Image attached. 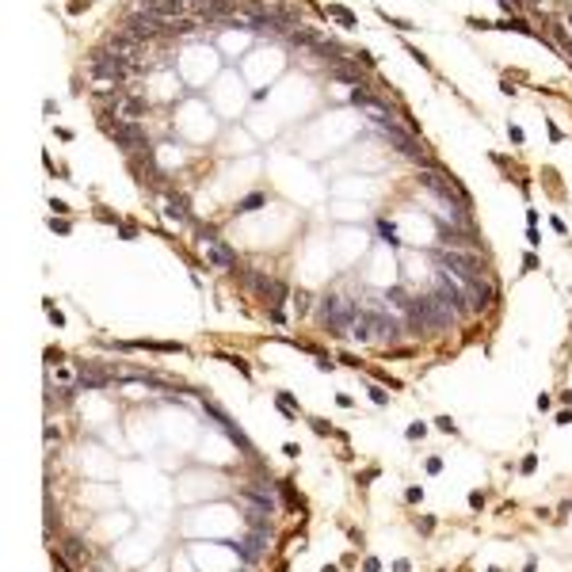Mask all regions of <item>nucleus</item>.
Instances as JSON below:
<instances>
[{
  "mask_svg": "<svg viewBox=\"0 0 572 572\" xmlns=\"http://www.w3.org/2000/svg\"><path fill=\"white\" fill-rule=\"evenodd\" d=\"M439 267L458 275V279H481V275H485V259L473 256V252H443V256H439Z\"/></svg>",
  "mask_w": 572,
  "mask_h": 572,
  "instance_id": "2",
  "label": "nucleus"
},
{
  "mask_svg": "<svg viewBox=\"0 0 572 572\" xmlns=\"http://www.w3.org/2000/svg\"><path fill=\"white\" fill-rule=\"evenodd\" d=\"M435 427H439V431H458V427H454V420H446V416H439V420H435Z\"/></svg>",
  "mask_w": 572,
  "mask_h": 572,
  "instance_id": "18",
  "label": "nucleus"
},
{
  "mask_svg": "<svg viewBox=\"0 0 572 572\" xmlns=\"http://www.w3.org/2000/svg\"><path fill=\"white\" fill-rule=\"evenodd\" d=\"M404 435H408L412 443H420V439H427V423H420V420L408 423V431H404Z\"/></svg>",
  "mask_w": 572,
  "mask_h": 572,
  "instance_id": "11",
  "label": "nucleus"
},
{
  "mask_svg": "<svg viewBox=\"0 0 572 572\" xmlns=\"http://www.w3.org/2000/svg\"><path fill=\"white\" fill-rule=\"evenodd\" d=\"M115 351H168V355H180L187 347L176 344V340H126V344H115Z\"/></svg>",
  "mask_w": 572,
  "mask_h": 572,
  "instance_id": "3",
  "label": "nucleus"
},
{
  "mask_svg": "<svg viewBox=\"0 0 572 572\" xmlns=\"http://www.w3.org/2000/svg\"><path fill=\"white\" fill-rule=\"evenodd\" d=\"M46 363H54V367H61V363H65V355L57 351V347H46Z\"/></svg>",
  "mask_w": 572,
  "mask_h": 572,
  "instance_id": "14",
  "label": "nucleus"
},
{
  "mask_svg": "<svg viewBox=\"0 0 572 572\" xmlns=\"http://www.w3.org/2000/svg\"><path fill=\"white\" fill-rule=\"evenodd\" d=\"M534 469H538V458H534V454L523 458V469H519V473H534Z\"/></svg>",
  "mask_w": 572,
  "mask_h": 572,
  "instance_id": "19",
  "label": "nucleus"
},
{
  "mask_svg": "<svg viewBox=\"0 0 572 572\" xmlns=\"http://www.w3.org/2000/svg\"><path fill=\"white\" fill-rule=\"evenodd\" d=\"M164 217H168V221H187V198L180 191L164 194Z\"/></svg>",
  "mask_w": 572,
  "mask_h": 572,
  "instance_id": "4",
  "label": "nucleus"
},
{
  "mask_svg": "<svg viewBox=\"0 0 572 572\" xmlns=\"http://www.w3.org/2000/svg\"><path fill=\"white\" fill-rule=\"evenodd\" d=\"M275 404H279V412H282V416H290V420L298 416V400H294L290 393H275Z\"/></svg>",
  "mask_w": 572,
  "mask_h": 572,
  "instance_id": "6",
  "label": "nucleus"
},
{
  "mask_svg": "<svg viewBox=\"0 0 572 572\" xmlns=\"http://www.w3.org/2000/svg\"><path fill=\"white\" fill-rule=\"evenodd\" d=\"M404 500H408V504H420V500H423V488H408V492H404Z\"/></svg>",
  "mask_w": 572,
  "mask_h": 572,
  "instance_id": "20",
  "label": "nucleus"
},
{
  "mask_svg": "<svg viewBox=\"0 0 572 572\" xmlns=\"http://www.w3.org/2000/svg\"><path fill=\"white\" fill-rule=\"evenodd\" d=\"M381 473V469H378V465H370V469H367V473H359V485H370V481H374V477H378Z\"/></svg>",
  "mask_w": 572,
  "mask_h": 572,
  "instance_id": "16",
  "label": "nucleus"
},
{
  "mask_svg": "<svg viewBox=\"0 0 572 572\" xmlns=\"http://www.w3.org/2000/svg\"><path fill=\"white\" fill-rule=\"evenodd\" d=\"M217 359H225V363H233V367H237V370H240V374H244V378H252V370H248V363H244V359H240V355H229V351H217Z\"/></svg>",
  "mask_w": 572,
  "mask_h": 572,
  "instance_id": "8",
  "label": "nucleus"
},
{
  "mask_svg": "<svg viewBox=\"0 0 572 572\" xmlns=\"http://www.w3.org/2000/svg\"><path fill=\"white\" fill-rule=\"evenodd\" d=\"M427 473H431V477L443 473V458H427Z\"/></svg>",
  "mask_w": 572,
  "mask_h": 572,
  "instance_id": "17",
  "label": "nucleus"
},
{
  "mask_svg": "<svg viewBox=\"0 0 572 572\" xmlns=\"http://www.w3.org/2000/svg\"><path fill=\"white\" fill-rule=\"evenodd\" d=\"M363 572H378V557H367V565H363Z\"/></svg>",
  "mask_w": 572,
  "mask_h": 572,
  "instance_id": "25",
  "label": "nucleus"
},
{
  "mask_svg": "<svg viewBox=\"0 0 572 572\" xmlns=\"http://www.w3.org/2000/svg\"><path fill=\"white\" fill-rule=\"evenodd\" d=\"M309 427H313L317 435H340V431L332 427V423H328V420H321V416H313V420H309Z\"/></svg>",
  "mask_w": 572,
  "mask_h": 572,
  "instance_id": "10",
  "label": "nucleus"
},
{
  "mask_svg": "<svg viewBox=\"0 0 572 572\" xmlns=\"http://www.w3.org/2000/svg\"><path fill=\"white\" fill-rule=\"evenodd\" d=\"M119 237H122V240H134V237H138V229H130V225H122V229H119Z\"/></svg>",
  "mask_w": 572,
  "mask_h": 572,
  "instance_id": "24",
  "label": "nucleus"
},
{
  "mask_svg": "<svg viewBox=\"0 0 572 572\" xmlns=\"http://www.w3.org/2000/svg\"><path fill=\"white\" fill-rule=\"evenodd\" d=\"M328 11H332V19H336V23H344V27H355V15H351V11H347V8H340V4H332V8H328Z\"/></svg>",
  "mask_w": 572,
  "mask_h": 572,
  "instance_id": "9",
  "label": "nucleus"
},
{
  "mask_svg": "<svg viewBox=\"0 0 572 572\" xmlns=\"http://www.w3.org/2000/svg\"><path fill=\"white\" fill-rule=\"evenodd\" d=\"M416 530H420L423 538H427V534H431V530H435V519H427V515H423L420 523H416Z\"/></svg>",
  "mask_w": 572,
  "mask_h": 572,
  "instance_id": "15",
  "label": "nucleus"
},
{
  "mask_svg": "<svg viewBox=\"0 0 572 572\" xmlns=\"http://www.w3.org/2000/svg\"><path fill=\"white\" fill-rule=\"evenodd\" d=\"M397 336H400V328L393 324V317L378 313V309H363L355 317V324H351V340H359V344H389Z\"/></svg>",
  "mask_w": 572,
  "mask_h": 572,
  "instance_id": "1",
  "label": "nucleus"
},
{
  "mask_svg": "<svg viewBox=\"0 0 572 572\" xmlns=\"http://www.w3.org/2000/svg\"><path fill=\"white\" fill-rule=\"evenodd\" d=\"M57 439H61V431H57L54 423H50V427H46V443H57Z\"/></svg>",
  "mask_w": 572,
  "mask_h": 572,
  "instance_id": "23",
  "label": "nucleus"
},
{
  "mask_svg": "<svg viewBox=\"0 0 572 572\" xmlns=\"http://www.w3.org/2000/svg\"><path fill=\"white\" fill-rule=\"evenodd\" d=\"M469 508H485V492H469Z\"/></svg>",
  "mask_w": 572,
  "mask_h": 572,
  "instance_id": "21",
  "label": "nucleus"
},
{
  "mask_svg": "<svg viewBox=\"0 0 572 572\" xmlns=\"http://www.w3.org/2000/svg\"><path fill=\"white\" fill-rule=\"evenodd\" d=\"M393 572H412V565L408 561H393Z\"/></svg>",
  "mask_w": 572,
  "mask_h": 572,
  "instance_id": "26",
  "label": "nucleus"
},
{
  "mask_svg": "<svg viewBox=\"0 0 572 572\" xmlns=\"http://www.w3.org/2000/svg\"><path fill=\"white\" fill-rule=\"evenodd\" d=\"M271 321H275V324H286L290 317H286V309H271Z\"/></svg>",
  "mask_w": 572,
  "mask_h": 572,
  "instance_id": "22",
  "label": "nucleus"
},
{
  "mask_svg": "<svg viewBox=\"0 0 572 572\" xmlns=\"http://www.w3.org/2000/svg\"><path fill=\"white\" fill-rule=\"evenodd\" d=\"M210 259H214L217 267H237V252L225 248L221 240H210Z\"/></svg>",
  "mask_w": 572,
  "mask_h": 572,
  "instance_id": "5",
  "label": "nucleus"
},
{
  "mask_svg": "<svg viewBox=\"0 0 572 572\" xmlns=\"http://www.w3.org/2000/svg\"><path fill=\"white\" fill-rule=\"evenodd\" d=\"M263 202H267V194H248V198H244V202H237V214H248V210H256V206H263Z\"/></svg>",
  "mask_w": 572,
  "mask_h": 572,
  "instance_id": "7",
  "label": "nucleus"
},
{
  "mask_svg": "<svg viewBox=\"0 0 572 572\" xmlns=\"http://www.w3.org/2000/svg\"><path fill=\"white\" fill-rule=\"evenodd\" d=\"M46 225L54 229L57 237H69V229H73V225H69V221H65V217H50V221H46Z\"/></svg>",
  "mask_w": 572,
  "mask_h": 572,
  "instance_id": "12",
  "label": "nucleus"
},
{
  "mask_svg": "<svg viewBox=\"0 0 572 572\" xmlns=\"http://www.w3.org/2000/svg\"><path fill=\"white\" fill-rule=\"evenodd\" d=\"M370 400H374V404H381V408H385V404H389V393H385V389H381V385H370Z\"/></svg>",
  "mask_w": 572,
  "mask_h": 572,
  "instance_id": "13",
  "label": "nucleus"
}]
</instances>
